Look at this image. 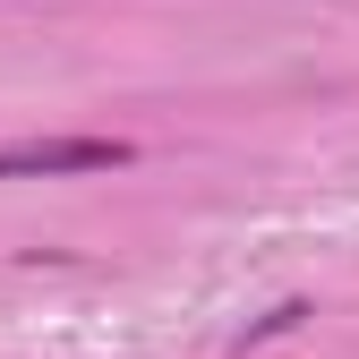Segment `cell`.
<instances>
[{
    "label": "cell",
    "mask_w": 359,
    "mask_h": 359,
    "mask_svg": "<svg viewBox=\"0 0 359 359\" xmlns=\"http://www.w3.org/2000/svg\"><path fill=\"white\" fill-rule=\"evenodd\" d=\"M137 163L128 137H18L0 146V180H60V171H120Z\"/></svg>",
    "instance_id": "obj_1"
}]
</instances>
